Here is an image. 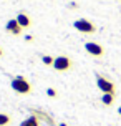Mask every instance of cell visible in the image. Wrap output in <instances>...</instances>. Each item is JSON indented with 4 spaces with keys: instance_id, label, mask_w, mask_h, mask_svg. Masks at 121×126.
<instances>
[{
    "instance_id": "obj_16",
    "label": "cell",
    "mask_w": 121,
    "mask_h": 126,
    "mask_svg": "<svg viewBox=\"0 0 121 126\" xmlns=\"http://www.w3.org/2000/svg\"><path fill=\"white\" fill-rule=\"evenodd\" d=\"M118 114H120V116H121V106L118 108Z\"/></svg>"
},
{
    "instance_id": "obj_14",
    "label": "cell",
    "mask_w": 121,
    "mask_h": 126,
    "mask_svg": "<svg viewBox=\"0 0 121 126\" xmlns=\"http://www.w3.org/2000/svg\"><path fill=\"white\" fill-rule=\"evenodd\" d=\"M25 40H27V42H32L33 37H32V35H25Z\"/></svg>"
},
{
    "instance_id": "obj_13",
    "label": "cell",
    "mask_w": 121,
    "mask_h": 126,
    "mask_svg": "<svg viewBox=\"0 0 121 126\" xmlns=\"http://www.w3.org/2000/svg\"><path fill=\"white\" fill-rule=\"evenodd\" d=\"M68 7H70V8H78V3H76V2H70V5H68Z\"/></svg>"
},
{
    "instance_id": "obj_2",
    "label": "cell",
    "mask_w": 121,
    "mask_h": 126,
    "mask_svg": "<svg viewBox=\"0 0 121 126\" xmlns=\"http://www.w3.org/2000/svg\"><path fill=\"white\" fill-rule=\"evenodd\" d=\"M96 86L101 90L103 93H111V94H116V86L113 81H109L106 76L96 73Z\"/></svg>"
},
{
    "instance_id": "obj_1",
    "label": "cell",
    "mask_w": 121,
    "mask_h": 126,
    "mask_svg": "<svg viewBox=\"0 0 121 126\" xmlns=\"http://www.w3.org/2000/svg\"><path fill=\"white\" fill-rule=\"evenodd\" d=\"M10 86H12V90L15 93H18V94H28L32 91V85H30V81L27 80L25 76H15V78H12Z\"/></svg>"
},
{
    "instance_id": "obj_7",
    "label": "cell",
    "mask_w": 121,
    "mask_h": 126,
    "mask_svg": "<svg viewBox=\"0 0 121 126\" xmlns=\"http://www.w3.org/2000/svg\"><path fill=\"white\" fill-rule=\"evenodd\" d=\"M17 22H18V25L22 28H30V25H32V20H30V17L25 12H20L17 15Z\"/></svg>"
},
{
    "instance_id": "obj_9",
    "label": "cell",
    "mask_w": 121,
    "mask_h": 126,
    "mask_svg": "<svg viewBox=\"0 0 121 126\" xmlns=\"http://www.w3.org/2000/svg\"><path fill=\"white\" fill-rule=\"evenodd\" d=\"M20 126H38V116H37V114L28 116L27 120H23L20 123Z\"/></svg>"
},
{
    "instance_id": "obj_17",
    "label": "cell",
    "mask_w": 121,
    "mask_h": 126,
    "mask_svg": "<svg viewBox=\"0 0 121 126\" xmlns=\"http://www.w3.org/2000/svg\"><path fill=\"white\" fill-rule=\"evenodd\" d=\"M2 55H3V51H2V48H0V57H2Z\"/></svg>"
},
{
    "instance_id": "obj_15",
    "label": "cell",
    "mask_w": 121,
    "mask_h": 126,
    "mask_svg": "<svg viewBox=\"0 0 121 126\" xmlns=\"http://www.w3.org/2000/svg\"><path fill=\"white\" fill-rule=\"evenodd\" d=\"M58 126H68V125H66V123H60Z\"/></svg>"
},
{
    "instance_id": "obj_8",
    "label": "cell",
    "mask_w": 121,
    "mask_h": 126,
    "mask_svg": "<svg viewBox=\"0 0 121 126\" xmlns=\"http://www.w3.org/2000/svg\"><path fill=\"white\" fill-rule=\"evenodd\" d=\"M115 98H116V94L103 93V94H101V103L105 105V106H111V105L115 103Z\"/></svg>"
},
{
    "instance_id": "obj_10",
    "label": "cell",
    "mask_w": 121,
    "mask_h": 126,
    "mask_svg": "<svg viewBox=\"0 0 121 126\" xmlns=\"http://www.w3.org/2000/svg\"><path fill=\"white\" fill-rule=\"evenodd\" d=\"M42 63H43V65H46V66H53L55 58L50 57V55H43V57H42Z\"/></svg>"
},
{
    "instance_id": "obj_6",
    "label": "cell",
    "mask_w": 121,
    "mask_h": 126,
    "mask_svg": "<svg viewBox=\"0 0 121 126\" xmlns=\"http://www.w3.org/2000/svg\"><path fill=\"white\" fill-rule=\"evenodd\" d=\"M5 30L8 32V33H12V35H20L23 28L18 25L17 18H10V20H8V22L5 23Z\"/></svg>"
},
{
    "instance_id": "obj_4",
    "label": "cell",
    "mask_w": 121,
    "mask_h": 126,
    "mask_svg": "<svg viewBox=\"0 0 121 126\" xmlns=\"http://www.w3.org/2000/svg\"><path fill=\"white\" fill-rule=\"evenodd\" d=\"M71 60L68 57H65V55H60V57L55 58V63H53V68L57 70V71H68L71 68Z\"/></svg>"
},
{
    "instance_id": "obj_11",
    "label": "cell",
    "mask_w": 121,
    "mask_h": 126,
    "mask_svg": "<svg viewBox=\"0 0 121 126\" xmlns=\"http://www.w3.org/2000/svg\"><path fill=\"white\" fill-rule=\"evenodd\" d=\"M10 121H12V118L7 113H0V126H7Z\"/></svg>"
},
{
    "instance_id": "obj_12",
    "label": "cell",
    "mask_w": 121,
    "mask_h": 126,
    "mask_svg": "<svg viewBox=\"0 0 121 126\" xmlns=\"http://www.w3.org/2000/svg\"><path fill=\"white\" fill-rule=\"evenodd\" d=\"M46 94H48L50 98H55V96H57V90L55 88H46Z\"/></svg>"
},
{
    "instance_id": "obj_5",
    "label": "cell",
    "mask_w": 121,
    "mask_h": 126,
    "mask_svg": "<svg viewBox=\"0 0 121 126\" xmlns=\"http://www.w3.org/2000/svg\"><path fill=\"white\" fill-rule=\"evenodd\" d=\"M85 50L88 51L91 57H103L105 55V48L96 42H86L85 43Z\"/></svg>"
},
{
    "instance_id": "obj_3",
    "label": "cell",
    "mask_w": 121,
    "mask_h": 126,
    "mask_svg": "<svg viewBox=\"0 0 121 126\" xmlns=\"http://www.w3.org/2000/svg\"><path fill=\"white\" fill-rule=\"evenodd\" d=\"M73 27L76 28L78 32H81V33H95L96 32V25L93 22H90L86 18H78L73 22Z\"/></svg>"
}]
</instances>
